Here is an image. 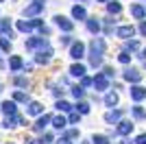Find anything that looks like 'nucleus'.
Returning a JSON list of instances; mask_svg holds the SVG:
<instances>
[{
  "label": "nucleus",
  "mask_w": 146,
  "mask_h": 144,
  "mask_svg": "<svg viewBox=\"0 0 146 144\" xmlns=\"http://www.w3.org/2000/svg\"><path fill=\"white\" fill-rule=\"evenodd\" d=\"M103 24H105V35H111V33H113V24H116V20L111 18H103Z\"/></svg>",
  "instance_id": "c85d7f7f"
},
{
  "label": "nucleus",
  "mask_w": 146,
  "mask_h": 144,
  "mask_svg": "<svg viewBox=\"0 0 146 144\" xmlns=\"http://www.w3.org/2000/svg\"><path fill=\"white\" fill-rule=\"evenodd\" d=\"M57 144H72V140L68 138V135H61V138L57 140Z\"/></svg>",
  "instance_id": "49530a36"
},
{
  "label": "nucleus",
  "mask_w": 146,
  "mask_h": 144,
  "mask_svg": "<svg viewBox=\"0 0 146 144\" xmlns=\"http://www.w3.org/2000/svg\"><path fill=\"white\" fill-rule=\"evenodd\" d=\"M0 92H2V85H0Z\"/></svg>",
  "instance_id": "6e6d98bb"
},
{
  "label": "nucleus",
  "mask_w": 146,
  "mask_h": 144,
  "mask_svg": "<svg viewBox=\"0 0 146 144\" xmlns=\"http://www.w3.org/2000/svg\"><path fill=\"white\" fill-rule=\"evenodd\" d=\"M85 26H87V31H90V33L98 35V33H100V29H103V20H100V18H87Z\"/></svg>",
  "instance_id": "9b49d317"
},
{
  "label": "nucleus",
  "mask_w": 146,
  "mask_h": 144,
  "mask_svg": "<svg viewBox=\"0 0 146 144\" xmlns=\"http://www.w3.org/2000/svg\"><path fill=\"white\" fill-rule=\"evenodd\" d=\"M57 109L66 114V111H72V105H70L68 101H57Z\"/></svg>",
  "instance_id": "c9c22d12"
},
{
  "label": "nucleus",
  "mask_w": 146,
  "mask_h": 144,
  "mask_svg": "<svg viewBox=\"0 0 146 144\" xmlns=\"http://www.w3.org/2000/svg\"><path fill=\"white\" fill-rule=\"evenodd\" d=\"M137 57H142V59L146 61V48H142V50H140V55H137Z\"/></svg>",
  "instance_id": "8fccbe9b"
},
{
  "label": "nucleus",
  "mask_w": 146,
  "mask_h": 144,
  "mask_svg": "<svg viewBox=\"0 0 146 144\" xmlns=\"http://www.w3.org/2000/svg\"><path fill=\"white\" fill-rule=\"evenodd\" d=\"M124 50H127V53H140V50H142L140 42H137V39H129V42H124Z\"/></svg>",
  "instance_id": "bb28decb"
},
{
  "label": "nucleus",
  "mask_w": 146,
  "mask_h": 144,
  "mask_svg": "<svg viewBox=\"0 0 146 144\" xmlns=\"http://www.w3.org/2000/svg\"><path fill=\"white\" fill-rule=\"evenodd\" d=\"M103 74H105L107 79H111V77H116V70H113L111 66H105V72H103Z\"/></svg>",
  "instance_id": "37998d69"
},
{
  "label": "nucleus",
  "mask_w": 146,
  "mask_h": 144,
  "mask_svg": "<svg viewBox=\"0 0 146 144\" xmlns=\"http://www.w3.org/2000/svg\"><path fill=\"white\" fill-rule=\"evenodd\" d=\"M131 15H133L135 20H146V7L144 5H137V2H133L131 5Z\"/></svg>",
  "instance_id": "4468645a"
},
{
  "label": "nucleus",
  "mask_w": 146,
  "mask_h": 144,
  "mask_svg": "<svg viewBox=\"0 0 146 144\" xmlns=\"http://www.w3.org/2000/svg\"><path fill=\"white\" fill-rule=\"evenodd\" d=\"M120 144H135V142H131V140H129V138H124V140H122Z\"/></svg>",
  "instance_id": "3c124183"
},
{
  "label": "nucleus",
  "mask_w": 146,
  "mask_h": 144,
  "mask_svg": "<svg viewBox=\"0 0 146 144\" xmlns=\"http://www.w3.org/2000/svg\"><path fill=\"white\" fill-rule=\"evenodd\" d=\"M52 94H55L57 98H61V101H63V90H59V87H55V90H52Z\"/></svg>",
  "instance_id": "de8ad7c7"
},
{
  "label": "nucleus",
  "mask_w": 146,
  "mask_h": 144,
  "mask_svg": "<svg viewBox=\"0 0 146 144\" xmlns=\"http://www.w3.org/2000/svg\"><path fill=\"white\" fill-rule=\"evenodd\" d=\"M96 2H105V5H107V2H109V0H96Z\"/></svg>",
  "instance_id": "5fc2aeb1"
},
{
  "label": "nucleus",
  "mask_w": 146,
  "mask_h": 144,
  "mask_svg": "<svg viewBox=\"0 0 146 144\" xmlns=\"http://www.w3.org/2000/svg\"><path fill=\"white\" fill-rule=\"evenodd\" d=\"M50 59H52V48L39 50V53L35 55V61H37V63H50Z\"/></svg>",
  "instance_id": "a211bd4d"
},
{
  "label": "nucleus",
  "mask_w": 146,
  "mask_h": 144,
  "mask_svg": "<svg viewBox=\"0 0 146 144\" xmlns=\"http://www.w3.org/2000/svg\"><path fill=\"white\" fill-rule=\"evenodd\" d=\"M7 144H11V142H7Z\"/></svg>",
  "instance_id": "bf43d9fd"
},
{
  "label": "nucleus",
  "mask_w": 146,
  "mask_h": 144,
  "mask_svg": "<svg viewBox=\"0 0 146 144\" xmlns=\"http://www.w3.org/2000/svg\"><path fill=\"white\" fill-rule=\"evenodd\" d=\"M24 144H35V140H31V138H26V140H24Z\"/></svg>",
  "instance_id": "603ef678"
},
{
  "label": "nucleus",
  "mask_w": 146,
  "mask_h": 144,
  "mask_svg": "<svg viewBox=\"0 0 146 144\" xmlns=\"http://www.w3.org/2000/svg\"><path fill=\"white\" fill-rule=\"evenodd\" d=\"M81 2H87V0H81Z\"/></svg>",
  "instance_id": "4d7b16f0"
},
{
  "label": "nucleus",
  "mask_w": 146,
  "mask_h": 144,
  "mask_svg": "<svg viewBox=\"0 0 146 144\" xmlns=\"http://www.w3.org/2000/svg\"><path fill=\"white\" fill-rule=\"evenodd\" d=\"M133 122H131V120H122V122H118V127H116V133L118 135H124V138H127L129 133L133 131Z\"/></svg>",
  "instance_id": "f8f14e48"
},
{
  "label": "nucleus",
  "mask_w": 146,
  "mask_h": 144,
  "mask_svg": "<svg viewBox=\"0 0 146 144\" xmlns=\"http://www.w3.org/2000/svg\"><path fill=\"white\" fill-rule=\"evenodd\" d=\"M15 116H18V114H15ZM15 116H7L5 122H2V127H5V129H13V127H18V120H15Z\"/></svg>",
  "instance_id": "2f4dec72"
},
{
  "label": "nucleus",
  "mask_w": 146,
  "mask_h": 144,
  "mask_svg": "<svg viewBox=\"0 0 146 144\" xmlns=\"http://www.w3.org/2000/svg\"><path fill=\"white\" fill-rule=\"evenodd\" d=\"M72 96L76 98V101H83V96H85V90H83L81 85H74V87H72Z\"/></svg>",
  "instance_id": "72a5a7b5"
},
{
  "label": "nucleus",
  "mask_w": 146,
  "mask_h": 144,
  "mask_svg": "<svg viewBox=\"0 0 146 144\" xmlns=\"http://www.w3.org/2000/svg\"><path fill=\"white\" fill-rule=\"evenodd\" d=\"M90 66H92V68H98V66H103V53L90 50Z\"/></svg>",
  "instance_id": "5701e85b"
},
{
  "label": "nucleus",
  "mask_w": 146,
  "mask_h": 144,
  "mask_svg": "<svg viewBox=\"0 0 146 144\" xmlns=\"http://www.w3.org/2000/svg\"><path fill=\"white\" fill-rule=\"evenodd\" d=\"M118 103H120V96H118V92H113V90H109L107 94H105V105L107 107H118Z\"/></svg>",
  "instance_id": "dca6fc26"
},
{
  "label": "nucleus",
  "mask_w": 146,
  "mask_h": 144,
  "mask_svg": "<svg viewBox=\"0 0 146 144\" xmlns=\"http://www.w3.org/2000/svg\"><path fill=\"white\" fill-rule=\"evenodd\" d=\"M116 35L120 37V39H124V42H129V39L135 35V26L133 24H120L116 29Z\"/></svg>",
  "instance_id": "20e7f679"
},
{
  "label": "nucleus",
  "mask_w": 146,
  "mask_h": 144,
  "mask_svg": "<svg viewBox=\"0 0 146 144\" xmlns=\"http://www.w3.org/2000/svg\"><path fill=\"white\" fill-rule=\"evenodd\" d=\"M68 125H70V122H68L66 116H55V118H52V127H55L57 131H63Z\"/></svg>",
  "instance_id": "b1692460"
},
{
  "label": "nucleus",
  "mask_w": 146,
  "mask_h": 144,
  "mask_svg": "<svg viewBox=\"0 0 146 144\" xmlns=\"http://www.w3.org/2000/svg\"><path fill=\"white\" fill-rule=\"evenodd\" d=\"M72 18L79 20V22H87V11L83 5H74L72 7Z\"/></svg>",
  "instance_id": "2eb2a0df"
},
{
  "label": "nucleus",
  "mask_w": 146,
  "mask_h": 144,
  "mask_svg": "<svg viewBox=\"0 0 146 144\" xmlns=\"http://www.w3.org/2000/svg\"><path fill=\"white\" fill-rule=\"evenodd\" d=\"M0 33L11 37V22L9 20H0Z\"/></svg>",
  "instance_id": "7c9ffc66"
},
{
  "label": "nucleus",
  "mask_w": 146,
  "mask_h": 144,
  "mask_svg": "<svg viewBox=\"0 0 146 144\" xmlns=\"http://www.w3.org/2000/svg\"><path fill=\"white\" fill-rule=\"evenodd\" d=\"M118 61H120L122 66H129V63H131V55H129L127 50H122V53L118 55Z\"/></svg>",
  "instance_id": "f704fd0d"
},
{
  "label": "nucleus",
  "mask_w": 146,
  "mask_h": 144,
  "mask_svg": "<svg viewBox=\"0 0 146 144\" xmlns=\"http://www.w3.org/2000/svg\"><path fill=\"white\" fill-rule=\"evenodd\" d=\"M24 68V61H22V57H18V55H11V59H9V70L11 72H18Z\"/></svg>",
  "instance_id": "6ab92c4d"
},
{
  "label": "nucleus",
  "mask_w": 146,
  "mask_h": 144,
  "mask_svg": "<svg viewBox=\"0 0 146 144\" xmlns=\"http://www.w3.org/2000/svg\"><path fill=\"white\" fill-rule=\"evenodd\" d=\"M0 48H2L5 53H9V50H11V39H7V37H0Z\"/></svg>",
  "instance_id": "58836bf2"
},
{
  "label": "nucleus",
  "mask_w": 146,
  "mask_h": 144,
  "mask_svg": "<svg viewBox=\"0 0 146 144\" xmlns=\"http://www.w3.org/2000/svg\"><path fill=\"white\" fill-rule=\"evenodd\" d=\"M72 44H74L72 35H61V46H72Z\"/></svg>",
  "instance_id": "a19ab883"
},
{
  "label": "nucleus",
  "mask_w": 146,
  "mask_h": 144,
  "mask_svg": "<svg viewBox=\"0 0 146 144\" xmlns=\"http://www.w3.org/2000/svg\"><path fill=\"white\" fill-rule=\"evenodd\" d=\"M52 140H55V138H52V133H44L42 138H39V142H37V144H50Z\"/></svg>",
  "instance_id": "ea45409f"
},
{
  "label": "nucleus",
  "mask_w": 146,
  "mask_h": 144,
  "mask_svg": "<svg viewBox=\"0 0 146 144\" xmlns=\"http://www.w3.org/2000/svg\"><path fill=\"white\" fill-rule=\"evenodd\" d=\"M109 85H111V79H107L103 72H98L96 77H94V87H96V92H109Z\"/></svg>",
  "instance_id": "39448f33"
},
{
  "label": "nucleus",
  "mask_w": 146,
  "mask_h": 144,
  "mask_svg": "<svg viewBox=\"0 0 146 144\" xmlns=\"http://www.w3.org/2000/svg\"><path fill=\"white\" fill-rule=\"evenodd\" d=\"M44 7H46V0H33V2L24 9V15H26V18H31V15H39V13L44 11Z\"/></svg>",
  "instance_id": "7ed1b4c3"
},
{
  "label": "nucleus",
  "mask_w": 146,
  "mask_h": 144,
  "mask_svg": "<svg viewBox=\"0 0 146 144\" xmlns=\"http://www.w3.org/2000/svg\"><path fill=\"white\" fill-rule=\"evenodd\" d=\"M131 114H133L135 120H144L146 118V109L142 107V105H133V107H131Z\"/></svg>",
  "instance_id": "a878e982"
},
{
  "label": "nucleus",
  "mask_w": 146,
  "mask_h": 144,
  "mask_svg": "<svg viewBox=\"0 0 146 144\" xmlns=\"http://www.w3.org/2000/svg\"><path fill=\"white\" fill-rule=\"evenodd\" d=\"M90 85H94V79H90V77H83V79H81V87H83V90L90 87Z\"/></svg>",
  "instance_id": "79ce46f5"
},
{
  "label": "nucleus",
  "mask_w": 146,
  "mask_h": 144,
  "mask_svg": "<svg viewBox=\"0 0 146 144\" xmlns=\"http://www.w3.org/2000/svg\"><path fill=\"white\" fill-rule=\"evenodd\" d=\"M55 24L63 31V33H68V35H70L72 29H74V22H72V20H68L66 15H55Z\"/></svg>",
  "instance_id": "0eeeda50"
},
{
  "label": "nucleus",
  "mask_w": 146,
  "mask_h": 144,
  "mask_svg": "<svg viewBox=\"0 0 146 144\" xmlns=\"http://www.w3.org/2000/svg\"><path fill=\"white\" fill-rule=\"evenodd\" d=\"M0 107H2V114H5V116H15V114H18V109H15V101H5Z\"/></svg>",
  "instance_id": "412c9836"
},
{
  "label": "nucleus",
  "mask_w": 146,
  "mask_h": 144,
  "mask_svg": "<svg viewBox=\"0 0 146 144\" xmlns=\"http://www.w3.org/2000/svg\"><path fill=\"white\" fill-rule=\"evenodd\" d=\"M90 103H85V101H79L76 105H74V111H79L81 116H85V114H90Z\"/></svg>",
  "instance_id": "cd10ccee"
},
{
  "label": "nucleus",
  "mask_w": 146,
  "mask_h": 144,
  "mask_svg": "<svg viewBox=\"0 0 146 144\" xmlns=\"http://www.w3.org/2000/svg\"><path fill=\"white\" fill-rule=\"evenodd\" d=\"M68 122H70V125H79V122H81V114H79V111H70Z\"/></svg>",
  "instance_id": "e433bc0d"
},
{
  "label": "nucleus",
  "mask_w": 146,
  "mask_h": 144,
  "mask_svg": "<svg viewBox=\"0 0 146 144\" xmlns=\"http://www.w3.org/2000/svg\"><path fill=\"white\" fill-rule=\"evenodd\" d=\"M13 83L18 85V87H29V79H26V77H15V79H13Z\"/></svg>",
  "instance_id": "4c0bfd02"
},
{
  "label": "nucleus",
  "mask_w": 146,
  "mask_h": 144,
  "mask_svg": "<svg viewBox=\"0 0 146 144\" xmlns=\"http://www.w3.org/2000/svg\"><path fill=\"white\" fill-rule=\"evenodd\" d=\"M48 48V37H29L26 39V50H44Z\"/></svg>",
  "instance_id": "f257e3e1"
},
{
  "label": "nucleus",
  "mask_w": 146,
  "mask_h": 144,
  "mask_svg": "<svg viewBox=\"0 0 146 144\" xmlns=\"http://www.w3.org/2000/svg\"><path fill=\"white\" fill-rule=\"evenodd\" d=\"M66 135H68V138H70V140H74V138H79V129H70V131H68Z\"/></svg>",
  "instance_id": "a18cd8bd"
},
{
  "label": "nucleus",
  "mask_w": 146,
  "mask_h": 144,
  "mask_svg": "<svg viewBox=\"0 0 146 144\" xmlns=\"http://www.w3.org/2000/svg\"><path fill=\"white\" fill-rule=\"evenodd\" d=\"M144 7H146V5H144Z\"/></svg>",
  "instance_id": "052dcab7"
},
{
  "label": "nucleus",
  "mask_w": 146,
  "mask_h": 144,
  "mask_svg": "<svg viewBox=\"0 0 146 144\" xmlns=\"http://www.w3.org/2000/svg\"><path fill=\"white\" fill-rule=\"evenodd\" d=\"M90 50H96V53H103L105 55V50H107L105 39H103V37H94V39L90 42Z\"/></svg>",
  "instance_id": "f3484780"
},
{
  "label": "nucleus",
  "mask_w": 146,
  "mask_h": 144,
  "mask_svg": "<svg viewBox=\"0 0 146 144\" xmlns=\"http://www.w3.org/2000/svg\"><path fill=\"white\" fill-rule=\"evenodd\" d=\"M70 57H72L74 61H81L83 57H85V44L81 42V39H79V42H74L72 46H70Z\"/></svg>",
  "instance_id": "423d86ee"
},
{
  "label": "nucleus",
  "mask_w": 146,
  "mask_h": 144,
  "mask_svg": "<svg viewBox=\"0 0 146 144\" xmlns=\"http://www.w3.org/2000/svg\"><path fill=\"white\" fill-rule=\"evenodd\" d=\"M0 2H5V0H0Z\"/></svg>",
  "instance_id": "13d9d810"
},
{
  "label": "nucleus",
  "mask_w": 146,
  "mask_h": 144,
  "mask_svg": "<svg viewBox=\"0 0 146 144\" xmlns=\"http://www.w3.org/2000/svg\"><path fill=\"white\" fill-rule=\"evenodd\" d=\"M13 101L15 103H29V94H26V92H13Z\"/></svg>",
  "instance_id": "473e14b6"
},
{
  "label": "nucleus",
  "mask_w": 146,
  "mask_h": 144,
  "mask_svg": "<svg viewBox=\"0 0 146 144\" xmlns=\"http://www.w3.org/2000/svg\"><path fill=\"white\" fill-rule=\"evenodd\" d=\"M122 79H124L127 83H131V85H140V81H142V72H140V70H135V68H127V70L122 72Z\"/></svg>",
  "instance_id": "f03ea898"
},
{
  "label": "nucleus",
  "mask_w": 146,
  "mask_h": 144,
  "mask_svg": "<svg viewBox=\"0 0 146 144\" xmlns=\"http://www.w3.org/2000/svg\"><path fill=\"white\" fill-rule=\"evenodd\" d=\"M18 31L20 33H31V31L35 29V24H33V20H18Z\"/></svg>",
  "instance_id": "4be33fe9"
},
{
  "label": "nucleus",
  "mask_w": 146,
  "mask_h": 144,
  "mask_svg": "<svg viewBox=\"0 0 146 144\" xmlns=\"http://www.w3.org/2000/svg\"><path fill=\"white\" fill-rule=\"evenodd\" d=\"M105 122H107V125H118V122H122V109H109V111L105 114Z\"/></svg>",
  "instance_id": "6e6552de"
},
{
  "label": "nucleus",
  "mask_w": 146,
  "mask_h": 144,
  "mask_svg": "<svg viewBox=\"0 0 146 144\" xmlns=\"http://www.w3.org/2000/svg\"><path fill=\"white\" fill-rule=\"evenodd\" d=\"M26 114H29V116H42V114H44V105H42V103H37V101L29 103V109H26Z\"/></svg>",
  "instance_id": "aec40b11"
},
{
  "label": "nucleus",
  "mask_w": 146,
  "mask_h": 144,
  "mask_svg": "<svg viewBox=\"0 0 146 144\" xmlns=\"http://www.w3.org/2000/svg\"><path fill=\"white\" fill-rule=\"evenodd\" d=\"M50 122H52V116H48V114H42L39 118H37V122L33 125V129H35L37 133H44V129H46V127H48Z\"/></svg>",
  "instance_id": "1a4fd4ad"
},
{
  "label": "nucleus",
  "mask_w": 146,
  "mask_h": 144,
  "mask_svg": "<svg viewBox=\"0 0 146 144\" xmlns=\"http://www.w3.org/2000/svg\"><path fill=\"white\" fill-rule=\"evenodd\" d=\"M92 144H109V138L103 135V133H94L92 135Z\"/></svg>",
  "instance_id": "c756f323"
},
{
  "label": "nucleus",
  "mask_w": 146,
  "mask_h": 144,
  "mask_svg": "<svg viewBox=\"0 0 146 144\" xmlns=\"http://www.w3.org/2000/svg\"><path fill=\"white\" fill-rule=\"evenodd\" d=\"M85 72H87V68H85V63H81V61H74L72 66H70V74L76 77V79H83Z\"/></svg>",
  "instance_id": "ddd939ff"
},
{
  "label": "nucleus",
  "mask_w": 146,
  "mask_h": 144,
  "mask_svg": "<svg viewBox=\"0 0 146 144\" xmlns=\"http://www.w3.org/2000/svg\"><path fill=\"white\" fill-rule=\"evenodd\" d=\"M133 142H135V144H146V133H140V135H137Z\"/></svg>",
  "instance_id": "c03bdc74"
},
{
  "label": "nucleus",
  "mask_w": 146,
  "mask_h": 144,
  "mask_svg": "<svg viewBox=\"0 0 146 144\" xmlns=\"http://www.w3.org/2000/svg\"><path fill=\"white\" fill-rule=\"evenodd\" d=\"M140 33H142V35H146V20H142V22H140Z\"/></svg>",
  "instance_id": "09e8293b"
},
{
  "label": "nucleus",
  "mask_w": 146,
  "mask_h": 144,
  "mask_svg": "<svg viewBox=\"0 0 146 144\" xmlns=\"http://www.w3.org/2000/svg\"><path fill=\"white\" fill-rule=\"evenodd\" d=\"M120 11H122V5L118 0H109V2H107V13H109V15H118Z\"/></svg>",
  "instance_id": "393cba45"
},
{
  "label": "nucleus",
  "mask_w": 146,
  "mask_h": 144,
  "mask_svg": "<svg viewBox=\"0 0 146 144\" xmlns=\"http://www.w3.org/2000/svg\"><path fill=\"white\" fill-rule=\"evenodd\" d=\"M81 144H92V140H83V142H81Z\"/></svg>",
  "instance_id": "864d4df0"
},
{
  "label": "nucleus",
  "mask_w": 146,
  "mask_h": 144,
  "mask_svg": "<svg viewBox=\"0 0 146 144\" xmlns=\"http://www.w3.org/2000/svg\"><path fill=\"white\" fill-rule=\"evenodd\" d=\"M129 94H131V98H133L135 103H142L146 98V87H142V85H131Z\"/></svg>",
  "instance_id": "9d476101"
}]
</instances>
